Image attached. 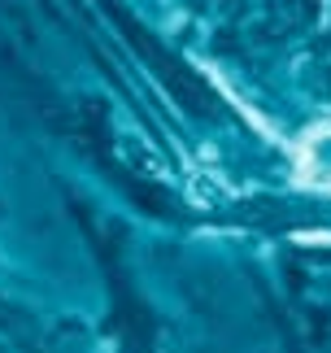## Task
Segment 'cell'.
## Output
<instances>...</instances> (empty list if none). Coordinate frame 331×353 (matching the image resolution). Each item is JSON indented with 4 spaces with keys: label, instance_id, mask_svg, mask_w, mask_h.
Segmentation results:
<instances>
[{
    "label": "cell",
    "instance_id": "cell-1",
    "mask_svg": "<svg viewBox=\"0 0 331 353\" xmlns=\"http://www.w3.org/2000/svg\"><path fill=\"white\" fill-rule=\"evenodd\" d=\"M297 179L314 192H331V122L314 127L297 144Z\"/></svg>",
    "mask_w": 331,
    "mask_h": 353
}]
</instances>
